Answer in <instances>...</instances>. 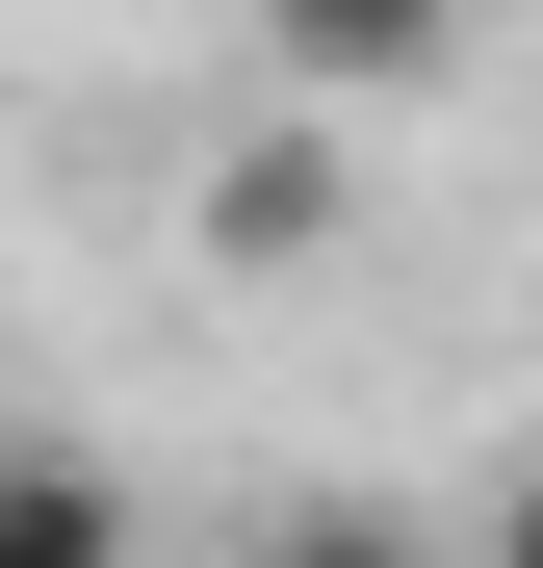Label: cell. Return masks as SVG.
Masks as SVG:
<instances>
[{"label": "cell", "instance_id": "cell-1", "mask_svg": "<svg viewBox=\"0 0 543 568\" xmlns=\"http://www.w3.org/2000/svg\"><path fill=\"white\" fill-rule=\"evenodd\" d=\"M259 78L285 104H440L466 78V0H259Z\"/></svg>", "mask_w": 543, "mask_h": 568}, {"label": "cell", "instance_id": "cell-2", "mask_svg": "<svg viewBox=\"0 0 543 568\" xmlns=\"http://www.w3.org/2000/svg\"><path fill=\"white\" fill-rule=\"evenodd\" d=\"M0 568H130V465L52 439V414H0Z\"/></svg>", "mask_w": 543, "mask_h": 568}, {"label": "cell", "instance_id": "cell-3", "mask_svg": "<svg viewBox=\"0 0 543 568\" xmlns=\"http://www.w3.org/2000/svg\"><path fill=\"white\" fill-rule=\"evenodd\" d=\"M311 233H336V104H311V130H259V155L208 181V258H311Z\"/></svg>", "mask_w": 543, "mask_h": 568}, {"label": "cell", "instance_id": "cell-4", "mask_svg": "<svg viewBox=\"0 0 543 568\" xmlns=\"http://www.w3.org/2000/svg\"><path fill=\"white\" fill-rule=\"evenodd\" d=\"M259 568H466V542L389 517V491H285V517H259Z\"/></svg>", "mask_w": 543, "mask_h": 568}, {"label": "cell", "instance_id": "cell-5", "mask_svg": "<svg viewBox=\"0 0 543 568\" xmlns=\"http://www.w3.org/2000/svg\"><path fill=\"white\" fill-rule=\"evenodd\" d=\"M466 568H543V439L492 465V542H466Z\"/></svg>", "mask_w": 543, "mask_h": 568}]
</instances>
